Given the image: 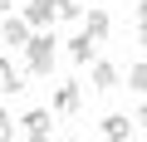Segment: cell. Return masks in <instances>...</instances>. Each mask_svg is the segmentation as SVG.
<instances>
[{"mask_svg": "<svg viewBox=\"0 0 147 142\" xmlns=\"http://www.w3.org/2000/svg\"><path fill=\"white\" fill-rule=\"evenodd\" d=\"M25 69L34 79H49L54 74V34H30L25 44Z\"/></svg>", "mask_w": 147, "mask_h": 142, "instance_id": "6da1fadb", "label": "cell"}, {"mask_svg": "<svg viewBox=\"0 0 147 142\" xmlns=\"http://www.w3.org/2000/svg\"><path fill=\"white\" fill-rule=\"evenodd\" d=\"M79 108H84V88H79V83H59L54 113H59V118H79Z\"/></svg>", "mask_w": 147, "mask_h": 142, "instance_id": "7a4b0ae2", "label": "cell"}, {"mask_svg": "<svg viewBox=\"0 0 147 142\" xmlns=\"http://www.w3.org/2000/svg\"><path fill=\"white\" fill-rule=\"evenodd\" d=\"M30 34H34V30L25 25V15H5V20H0V39H5L10 49H25Z\"/></svg>", "mask_w": 147, "mask_h": 142, "instance_id": "3957f363", "label": "cell"}, {"mask_svg": "<svg viewBox=\"0 0 147 142\" xmlns=\"http://www.w3.org/2000/svg\"><path fill=\"white\" fill-rule=\"evenodd\" d=\"M54 5H59V0H25V25H30V30L54 25Z\"/></svg>", "mask_w": 147, "mask_h": 142, "instance_id": "277c9868", "label": "cell"}, {"mask_svg": "<svg viewBox=\"0 0 147 142\" xmlns=\"http://www.w3.org/2000/svg\"><path fill=\"white\" fill-rule=\"evenodd\" d=\"M88 83H93L98 93H108V88H118V83H123V74H118L108 59H93V69H88Z\"/></svg>", "mask_w": 147, "mask_h": 142, "instance_id": "5b68a950", "label": "cell"}, {"mask_svg": "<svg viewBox=\"0 0 147 142\" xmlns=\"http://www.w3.org/2000/svg\"><path fill=\"white\" fill-rule=\"evenodd\" d=\"M98 132H103L108 142H127V137H132V118H127V113H108V118L98 122Z\"/></svg>", "mask_w": 147, "mask_h": 142, "instance_id": "8992f818", "label": "cell"}, {"mask_svg": "<svg viewBox=\"0 0 147 142\" xmlns=\"http://www.w3.org/2000/svg\"><path fill=\"white\" fill-rule=\"evenodd\" d=\"M20 127H25V137H39V142L54 132V122H49V113H44V108H30V113L20 118Z\"/></svg>", "mask_w": 147, "mask_h": 142, "instance_id": "52a82bcc", "label": "cell"}, {"mask_svg": "<svg viewBox=\"0 0 147 142\" xmlns=\"http://www.w3.org/2000/svg\"><path fill=\"white\" fill-rule=\"evenodd\" d=\"M93 54H98V39H93V34H74V39H69V59L79 64V69L93 64Z\"/></svg>", "mask_w": 147, "mask_h": 142, "instance_id": "ba28073f", "label": "cell"}, {"mask_svg": "<svg viewBox=\"0 0 147 142\" xmlns=\"http://www.w3.org/2000/svg\"><path fill=\"white\" fill-rule=\"evenodd\" d=\"M0 93H25V74L10 64V54L0 59Z\"/></svg>", "mask_w": 147, "mask_h": 142, "instance_id": "9c48e42d", "label": "cell"}, {"mask_svg": "<svg viewBox=\"0 0 147 142\" xmlns=\"http://www.w3.org/2000/svg\"><path fill=\"white\" fill-rule=\"evenodd\" d=\"M84 34H93V39L103 44V39L113 34V15H108V10H88V30H84Z\"/></svg>", "mask_w": 147, "mask_h": 142, "instance_id": "30bf717a", "label": "cell"}, {"mask_svg": "<svg viewBox=\"0 0 147 142\" xmlns=\"http://www.w3.org/2000/svg\"><path fill=\"white\" fill-rule=\"evenodd\" d=\"M127 88L132 93H147V64H132L127 69Z\"/></svg>", "mask_w": 147, "mask_h": 142, "instance_id": "8fae6325", "label": "cell"}, {"mask_svg": "<svg viewBox=\"0 0 147 142\" xmlns=\"http://www.w3.org/2000/svg\"><path fill=\"white\" fill-rule=\"evenodd\" d=\"M79 15H84L79 0H59V5H54V20H79Z\"/></svg>", "mask_w": 147, "mask_h": 142, "instance_id": "7c38bea8", "label": "cell"}, {"mask_svg": "<svg viewBox=\"0 0 147 142\" xmlns=\"http://www.w3.org/2000/svg\"><path fill=\"white\" fill-rule=\"evenodd\" d=\"M10 137H15V122H10V113H5V108H0V142H10Z\"/></svg>", "mask_w": 147, "mask_h": 142, "instance_id": "4fadbf2b", "label": "cell"}, {"mask_svg": "<svg viewBox=\"0 0 147 142\" xmlns=\"http://www.w3.org/2000/svg\"><path fill=\"white\" fill-rule=\"evenodd\" d=\"M137 44L147 49V20H137Z\"/></svg>", "mask_w": 147, "mask_h": 142, "instance_id": "5bb4252c", "label": "cell"}, {"mask_svg": "<svg viewBox=\"0 0 147 142\" xmlns=\"http://www.w3.org/2000/svg\"><path fill=\"white\" fill-rule=\"evenodd\" d=\"M132 122H142V127H147V103H142V108H137V118H132Z\"/></svg>", "mask_w": 147, "mask_h": 142, "instance_id": "9a60e30c", "label": "cell"}, {"mask_svg": "<svg viewBox=\"0 0 147 142\" xmlns=\"http://www.w3.org/2000/svg\"><path fill=\"white\" fill-rule=\"evenodd\" d=\"M0 5H15V0H0Z\"/></svg>", "mask_w": 147, "mask_h": 142, "instance_id": "2e32d148", "label": "cell"}]
</instances>
